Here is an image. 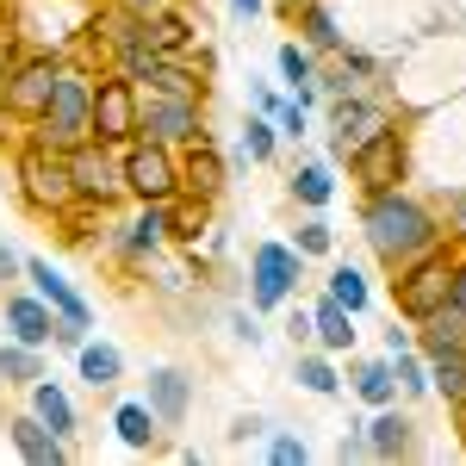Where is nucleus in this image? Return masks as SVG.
<instances>
[{
    "label": "nucleus",
    "instance_id": "cd10ccee",
    "mask_svg": "<svg viewBox=\"0 0 466 466\" xmlns=\"http://www.w3.org/2000/svg\"><path fill=\"white\" fill-rule=\"evenodd\" d=\"M292 380L305 386L311 398H336L342 392V373H336V355H323V349H299V360H292Z\"/></svg>",
    "mask_w": 466,
    "mask_h": 466
},
{
    "label": "nucleus",
    "instance_id": "2eb2a0df",
    "mask_svg": "<svg viewBox=\"0 0 466 466\" xmlns=\"http://www.w3.org/2000/svg\"><path fill=\"white\" fill-rule=\"evenodd\" d=\"M25 280H32V292L44 299V305H50V311H56V323L94 329V311H87V299H81V292H75L69 280H63V274L44 261V255H25Z\"/></svg>",
    "mask_w": 466,
    "mask_h": 466
},
{
    "label": "nucleus",
    "instance_id": "f257e3e1",
    "mask_svg": "<svg viewBox=\"0 0 466 466\" xmlns=\"http://www.w3.org/2000/svg\"><path fill=\"white\" fill-rule=\"evenodd\" d=\"M360 237H367V249L380 268H404L410 255L435 249L448 230H441V218L430 212V199H417L410 187H386V193H367V206H360Z\"/></svg>",
    "mask_w": 466,
    "mask_h": 466
},
{
    "label": "nucleus",
    "instance_id": "a19ab883",
    "mask_svg": "<svg viewBox=\"0 0 466 466\" xmlns=\"http://www.w3.org/2000/svg\"><path fill=\"white\" fill-rule=\"evenodd\" d=\"M19 137H25V125H19L13 112L0 106V156H13V149H19Z\"/></svg>",
    "mask_w": 466,
    "mask_h": 466
},
{
    "label": "nucleus",
    "instance_id": "393cba45",
    "mask_svg": "<svg viewBox=\"0 0 466 466\" xmlns=\"http://www.w3.org/2000/svg\"><path fill=\"white\" fill-rule=\"evenodd\" d=\"M349 380H355V398H360V404H373V410L398 404V373H392V355H380V360H355V367H349Z\"/></svg>",
    "mask_w": 466,
    "mask_h": 466
},
{
    "label": "nucleus",
    "instance_id": "bb28decb",
    "mask_svg": "<svg viewBox=\"0 0 466 466\" xmlns=\"http://www.w3.org/2000/svg\"><path fill=\"white\" fill-rule=\"evenodd\" d=\"M75 367H81V380H87L94 392H112V386L125 380V355H118L112 342H94V336L75 349Z\"/></svg>",
    "mask_w": 466,
    "mask_h": 466
},
{
    "label": "nucleus",
    "instance_id": "e433bc0d",
    "mask_svg": "<svg viewBox=\"0 0 466 466\" xmlns=\"http://www.w3.org/2000/svg\"><path fill=\"white\" fill-rule=\"evenodd\" d=\"M305 461H311L305 435H287V430L274 435V430H268V466H305Z\"/></svg>",
    "mask_w": 466,
    "mask_h": 466
},
{
    "label": "nucleus",
    "instance_id": "0eeeda50",
    "mask_svg": "<svg viewBox=\"0 0 466 466\" xmlns=\"http://www.w3.org/2000/svg\"><path fill=\"white\" fill-rule=\"evenodd\" d=\"M137 81H125L118 69H94V112H87V125H94V137L112 149H125L137 137Z\"/></svg>",
    "mask_w": 466,
    "mask_h": 466
},
{
    "label": "nucleus",
    "instance_id": "9d476101",
    "mask_svg": "<svg viewBox=\"0 0 466 466\" xmlns=\"http://www.w3.org/2000/svg\"><path fill=\"white\" fill-rule=\"evenodd\" d=\"M386 125H392V106L380 94H342V100H329V162H349Z\"/></svg>",
    "mask_w": 466,
    "mask_h": 466
},
{
    "label": "nucleus",
    "instance_id": "f704fd0d",
    "mask_svg": "<svg viewBox=\"0 0 466 466\" xmlns=\"http://www.w3.org/2000/svg\"><path fill=\"white\" fill-rule=\"evenodd\" d=\"M392 373H398V392L404 398H430V360L417 355V349L392 355Z\"/></svg>",
    "mask_w": 466,
    "mask_h": 466
},
{
    "label": "nucleus",
    "instance_id": "412c9836",
    "mask_svg": "<svg viewBox=\"0 0 466 466\" xmlns=\"http://www.w3.org/2000/svg\"><path fill=\"white\" fill-rule=\"evenodd\" d=\"M112 435H118L131 454H156V441H162V417L149 410L144 398H125V404L112 410Z\"/></svg>",
    "mask_w": 466,
    "mask_h": 466
},
{
    "label": "nucleus",
    "instance_id": "4468645a",
    "mask_svg": "<svg viewBox=\"0 0 466 466\" xmlns=\"http://www.w3.org/2000/svg\"><path fill=\"white\" fill-rule=\"evenodd\" d=\"M0 323H6V336L25 342V349H50V342H56V311H50L37 292L6 287V299H0Z\"/></svg>",
    "mask_w": 466,
    "mask_h": 466
},
{
    "label": "nucleus",
    "instance_id": "ea45409f",
    "mask_svg": "<svg viewBox=\"0 0 466 466\" xmlns=\"http://www.w3.org/2000/svg\"><path fill=\"white\" fill-rule=\"evenodd\" d=\"M230 336H237V342H249V349H261V336H268V329H261L255 311H230Z\"/></svg>",
    "mask_w": 466,
    "mask_h": 466
},
{
    "label": "nucleus",
    "instance_id": "39448f33",
    "mask_svg": "<svg viewBox=\"0 0 466 466\" xmlns=\"http://www.w3.org/2000/svg\"><path fill=\"white\" fill-rule=\"evenodd\" d=\"M118 162H125V199L168 206L180 193V149L156 144V137H131V144L118 149Z\"/></svg>",
    "mask_w": 466,
    "mask_h": 466
},
{
    "label": "nucleus",
    "instance_id": "3c124183",
    "mask_svg": "<svg viewBox=\"0 0 466 466\" xmlns=\"http://www.w3.org/2000/svg\"><path fill=\"white\" fill-rule=\"evenodd\" d=\"M13 56H19V44H13V32H0V81H6V69H13Z\"/></svg>",
    "mask_w": 466,
    "mask_h": 466
},
{
    "label": "nucleus",
    "instance_id": "c756f323",
    "mask_svg": "<svg viewBox=\"0 0 466 466\" xmlns=\"http://www.w3.org/2000/svg\"><path fill=\"white\" fill-rule=\"evenodd\" d=\"M25 398H32V417H37V423H50V430L69 441V435H75V404H69V392H63L56 380H37Z\"/></svg>",
    "mask_w": 466,
    "mask_h": 466
},
{
    "label": "nucleus",
    "instance_id": "7ed1b4c3",
    "mask_svg": "<svg viewBox=\"0 0 466 466\" xmlns=\"http://www.w3.org/2000/svg\"><path fill=\"white\" fill-rule=\"evenodd\" d=\"M87 112H94V69L87 63H63L56 87H50V106L25 125V137H37V144H50V149H75L94 137Z\"/></svg>",
    "mask_w": 466,
    "mask_h": 466
},
{
    "label": "nucleus",
    "instance_id": "2f4dec72",
    "mask_svg": "<svg viewBox=\"0 0 466 466\" xmlns=\"http://www.w3.org/2000/svg\"><path fill=\"white\" fill-rule=\"evenodd\" d=\"M430 392H441L448 404H461V398H466V349L430 360Z\"/></svg>",
    "mask_w": 466,
    "mask_h": 466
},
{
    "label": "nucleus",
    "instance_id": "4be33fe9",
    "mask_svg": "<svg viewBox=\"0 0 466 466\" xmlns=\"http://www.w3.org/2000/svg\"><path fill=\"white\" fill-rule=\"evenodd\" d=\"M199 237H212V199L175 193V199H168V243H180L187 255H199Z\"/></svg>",
    "mask_w": 466,
    "mask_h": 466
},
{
    "label": "nucleus",
    "instance_id": "ddd939ff",
    "mask_svg": "<svg viewBox=\"0 0 466 466\" xmlns=\"http://www.w3.org/2000/svg\"><path fill=\"white\" fill-rule=\"evenodd\" d=\"M162 249H168V206H137V218L112 224V255L125 268H149Z\"/></svg>",
    "mask_w": 466,
    "mask_h": 466
},
{
    "label": "nucleus",
    "instance_id": "37998d69",
    "mask_svg": "<svg viewBox=\"0 0 466 466\" xmlns=\"http://www.w3.org/2000/svg\"><path fill=\"white\" fill-rule=\"evenodd\" d=\"M224 6H230V19H237V25H255V19L268 13V0H224Z\"/></svg>",
    "mask_w": 466,
    "mask_h": 466
},
{
    "label": "nucleus",
    "instance_id": "c85d7f7f",
    "mask_svg": "<svg viewBox=\"0 0 466 466\" xmlns=\"http://www.w3.org/2000/svg\"><path fill=\"white\" fill-rule=\"evenodd\" d=\"M37 380H44V349H25V342H0V386H13V392H32Z\"/></svg>",
    "mask_w": 466,
    "mask_h": 466
},
{
    "label": "nucleus",
    "instance_id": "72a5a7b5",
    "mask_svg": "<svg viewBox=\"0 0 466 466\" xmlns=\"http://www.w3.org/2000/svg\"><path fill=\"white\" fill-rule=\"evenodd\" d=\"M274 149H280V125L268 112H255L249 125H243V156L249 162H274Z\"/></svg>",
    "mask_w": 466,
    "mask_h": 466
},
{
    "label": "nucleus",
    "instance_id": "f3484780",
    "mask_svg": "<svg viewBox=\"0 0 466 466\" xmlns=\"http://www.w3.org/2000/svg\"><path fill=\"white\" fill-rule=\"evenodd\" d=\"M144 44H149V50H162V56H193L199 25H193V13H187L180 0H168V6L144 13Z\"/></svg>",
    "mask_w": 466,
    "mask_h": 466
},
{
    "label": "nucleus",
    "instance_id": "c9c22d12",
    "mask_svg": "<svg viewBox=\"0 0 466 466\" xmlns=\"http://www.w3.org/2000/svg\"><path fill=\"white\" fill-rule=\"evenodd\" d=\"M292 249L305 255V261H323V255H336V230H329L323 218H305V224L292 230Z\"/></svg>",
    "mask_w": 466,
    "mask_h": 466
},
{
    "label": "nucleus",
    "instance_id": "7c9ffc66",
    "mask_svg": "<svg viewBox=\"0 0 466 466\" xmlns=\"http://www.w3.org/2000/svg\"><path fill=\"white\" fill-rule=\"evenodd\" d=\"M323 299H336L349 318H360V311H367V299H373V287H367V274H360L355 261H336V268H329V280H323Z\"/></svg>",
    "mask_w": 466,
    "mask_h": 466
},
{
    "label": "nucleus",
    "instance_id": "f8f14e48",
    "mask_svg": "<svg viewBox=\"0 0 466 466\" xmlns=\"http://www.w3.org/2000/svg\"><path fill=\"white\" fill-rule=\"evenodd\" d=\"M305 280V255L292 249V243H255L249 255V299L255 311H274V305H287L292 292Z\"/></svg>",
    "mask_w": 466,
    "mask_h": 466
},
{
    "label": "nucleus",
    "instance_id": "49530a36",
    "mask_svg": "<svg viewBox=\"0 0 466 466\" xmlns=\"http://www.w3.org/2000/svg\"><path fill=\"white\" fill-rule=\"evenodd\" d=\"M287 336L305 349V342H311V311H292V318H287Z\"/></svg>",
    "mask_w": 466,
    "mask_h": 466
},
{
    "label": "nucleus",
    "instance_id": "a878e982",
    "mask_svg": "<svg viewBox=\"0 0 466 466\" xmlns=\"http://www.w3.org/2000/svg\"><path fill=\"white\" fill-rule=\"evenodd\" d=\"M292 199H299V206H311V212H323V206L336 199V162H329V156L299 162V168H292Z\"/></svg>",
    "mask_w": 466,
    "mask_h": 466
},
{
    "label": "nucleus",
    "instance_id": "6e6d98bb",
    "mask_svg": "<svg viewBox=\"0 0 466 466\" xmlns=\"http://www.w3.org/2000/svg\"><path fill=\"white\" fill-rule=\"evenodd\" d=\"M199 6H206V0H199Z\"/></svg>",
    "mask_w": 466,
    "mask_h": 466
},
{
    "label": "nucleus",
    "instance_id": "b1692460",
    "mask_svg": "<svg viewBox=\"0 0 466 466\" xmlns=\"http://www.w3.org/2000/svg\"><path fill=\"white\" fill-rule=\"evenodd\" d=\"M292 32H299V44H311L318 56H336L349 37H342V25H336V13L323 6V0H305L299 13H292Z\"/></svg>",
    "mask_w": 466,
    "mask_h": 466
},
{
    "label": "nucleus",
    "instance_id": "8fccbe9b",
    "mask_svg": "<svg viewBox=\"0 0 466 466\" xmlns=\"http://www.w3.org/2000/svg\"><path fill=\"white\" fill-rule=\"evenodd\" d=\"M448 237H454V243H461V249H466V187H461V193H454V230H448Z\"/></svg>",
    "mask_w": 466,
    "mask_h": 466
},
{
    "label": "nucleus",
    "instance_id": "6e6552de",
    "mask_svg": "<svg viewBox=\"0 0 466 466\" xmlns=\"http://www.w3.org/2000/svg\"><path fill=\"white\" fill-rule=\"evenodd\" d=\"M349 175H355L360 199L367 193H386V187H404V175H410V131H398V118H392L380 137H367L349 156Z\"/></svg>",
    "mask_w": 466,
    "mask_h": 466
},
{
    "label": "nucleus",
    "instance_id": "864d4df0",
    "mask_svg": "<svg viewBox=\"0 0 466 466\" xmlns=\"http://www.w3.org/2000/svg\"><path fill=\"white\" fill-rule=\"evenodd\" d=\"M454 435H461V448H466V398L454 404Z\"/></svg>",
    "mask_w": 466,
    "mask_h": 466
},
{
    "label": "nucleus",
    "instance_id": "de8ad7c7",
    "mask_svg": "<svg viewBox=\"0 0 466 466\" xmlns=\"http://www.w3.org/2000/svg\"><path fill=\"white\" fill-rule=\"evenodd\" d=\"M255 112H268V118H274V112H280V94H274V87H268V81H255Z\"/></svg>",
    "mask_w": 466,
    "mask_h": 466
},
{
    "label": "nucleus",
    "instance_id": "aec40b11",
    "mask_svg": "<svg viewBox=\"0 0 466 466\" xmlns=\"http://www.w3.org/2000/svg\"><path fill=\"white\" fill-rule=\"evenodd\" d=\"M144 404L162 417V430H180V423H187V404H193V380H187L180 367H149Z\"/></svg>",
    "mask_w": 466,
    "mask_h": 466
},
{
    "label": "nucleus",
    "instance_id": "a211bd4d",
    "mask_svg": "<svg viewBox=\"0 0 466 466\" xmlns=\"http://www.w3.org/2000/svg\"><path fill=\"white\" fill-rule=\"evenodd\" d=\"M360 435H367V454H373V461H410V454H417V423H410L398 404L373 410V423Z\"/></svg>",
    "mask_w": 466,
    "mask_h": 466
},
{
    "label": "nucleus",
    "instance_id": "5fc2aeb1",
    "mask_svg": "<svg viewBox=\"0 0 466 466\" xmlns=\"http://www.w3.org/2000/svg\"><path fill=\"white\" fill-rule=\"evenodd\" d=\"M268 6H274V13H287V19H292V13H299L305 0H268Z\"/></svg>",
    "mask_w": 466,
    "mask_h": 466
},
{
    "label": "nucleus",
    "instance_id": "dca6fc26",
    "mask_svg": "<svg viewBox=\"0 0 466 466\" xmlns=\"http://www.w3.org/2000/svg\"><path fill=\"white\" fill-rule=\"evenodd\" d=\"M224 180H230V168H224V149H218L212 137H199V144L180 149V193H193V199H218Z\"/></svg>",
    "mask_w": 466,
    "mask_h": 466
},
{
    "label": "nucleus",
    "instance_id": "5701e85b",
    "mask_svg": "<svg viewBox=\"0 0 466 466\" xmlns=\"http://www.w3.org/2000/svg\"><path fill=\"white\" fill-rule=\"evenodd\" d=\"M311 349H323V355H349L355 349V318L336 299H318L311 305Z\"/></svg>",
    "mask_w": 466,
    "mask_h": 466
},
{
    "label": "nucleus",
    "instance_id": "1a4fd4ad",
    "mask_svg": "<svg viewBox=\"0 0 466 466\" xmlns=\"http://www.w3.org/2000/svg\"><path fill=\"white\" fill-rule=\"evenodd\" d=\"M137 137H156L168 149H187L206 137V100H180V94H144L137 100Z\"/></svg>",
    "mask_w": 466,
    "mask_h": 466
},
{
    "label": "nucleus",
    "instance_id": "9b49d317",
    "mask_svg": "<svg viewBox=\"0 0 466 466\" xmlns=\"http://www.w3.org/2000/svg\"><path fill=\"white\" fill-rule=\"evenodd\" d=\"M69 175H75V199H87V206H118L125 199V162H118V149L100 144V137H87V144L69 149Z\"/></svg>",
    "mask_w": 466,
    "mask_h": 466
},
{
    "label": "nucleus",
    "instance_id": "a18cd8bd",
    "mask_svg": "<svg viewBox=\"0 0 466 466\" xmlns=\"http://www.w3.org/2000/svg\"><path fill=\"white\" fill-rule=\"evenodd\" d=\"M410 342H417V323H410V329H386V355H404V349H410Z\"/></svg>",
    "mask_w": 466,
    "mask_h": 466
},
{
    "label": "nucleus",
    "instance_id": "6ab92c4d",
    "mask_svg": "<svg viewBox=\"0 0 466 466\" xmlns=\"http://www.w3.org/2000/svg\"><path fill=\"white\" fill-rule=\"evenodd\" d=\"M6 435H13L19 461H32V466H63V461H69V441H63V435L50 430V423H37L32 410L6 417Z\"/></svg>",
    "mask_w": 466,
    "mask_h": 466
},
{
    "label": "nucleus",
    "instance_id": "4c0bfd02",
    "mask_svg": "<svg viewBox=\"0 0 466 466\" xmlns=\"http://www.w3.org/2000/svg\"><path fill=\"white\" fill-rule=\"evenodd\" d=\"M274 125H280V137H292V144H299V137H305V131H311V112L299 106V100H280V112H274Z\"/></svg>",
    "mask_w": 466,
    "mask_h": 466
},
{
    "label": "nucleus",
    "instance_id": "603ef678",
    "mask_svg": "<svg viewBox=\"0 0 466 466\" xmlns=\"http://www.w3.org/2000/svg\"><path fill=\"white\" fill-rule=\"evenodd\" d=\"M118 6H131V13H156V6H168V0H118Z\"/></svg>",
    "mask_w": 466,
    "mask_h": 466
},
{
    "label": "nucleus",
    "instance_id": "09e8293b",
    "mask_svg": "<svg viewBox=\"0 0 466 466\" xmlns=\"http://www.w3.org/2000/svg\"><path fill=\"white\" fill-rule=\"evenodd\" d=\"M336 454H342V461H373V454H367V435H342Z\"/></svg>",
    "mask_w": 466,
    "mask_h": 466
},
{
    "label": "nucleus",
    "instance_id": "79ce46f5",
    "mask_svg": "<svg viewBox=\"0 0 466 466\" xmlns=\"http://www.w3.org/2000/svg\"><path fill=\"white\" fill-rule=\"evenodd\" d=\"M268 435V417H237L230 423V441H261Z\"/></svg>",
    "mask_w": 466,
    "mask_h": 466
},
{
    "label": "nucleus",
    "instance_id": "f03ea898",
    "mask_svg": "<svg viewBox=\"0 0 466 466\" xmlns=\"http://www.w3.org/2000/svg\"><path fill=\"white\" fill-rule=\"evenodd\" d=\"M13 187L19 206L32 218H63L75 206V175H69V149H50L37 137H19L13 149Z\"/></svg>",
    "mask_w": 466,
    "mask_h": 466
},
{
    "label": "nucleus",
    "instance_id": "58836bf2",
    "mask_svg": "<svg viewBox=\"0 0 466 466\" xmlns=\"http://www.w3.org/2000/svg\"><path fill=\"white\" fill-rule=\"evenodd\" d=\"M19 280H25V255H19L13 243H6V237H0V292L19 287Z\"/></svg>",
    "mask_w": 466,
    "mask_h": 466
},
{
    "label": "nucleus",
    "instance_id": "423d86ee",
    "mask_svg": "<svg viewBox=\"0 0 466 466\" xmlns=\"http://www.w3.org/2000/svg\"><path fill=\"white\" fill-rule=\"evenodd\" d=\"M63 63H69V56H56V50H19L13 69H6V81H0V106L13 112L19 125H32L37 112L50 106V87H56Z\"/></svg>",
    "mask_w": 466,
    "mask_h": 466
},
{
    "label": "nucleus",
    "instance_id": "20e7f679",
    "mask_svg": "<svg viewBox=\"0 0 466 466\" xmlns=\"http://www.w3.org/2000/svg\"><path fill=\"white\" fill-rule=\"evenodd\" d=\"M454 261L461 255L448 249V243H435V249L410 255L404 268H392V305L404 323H423L430 311L448 305V287H454Z\"/></svg>",
    "mask_w": 466,
    "mask_h": 466
},
{
    "label": "nucleus",
    "instance_id": "c03bdc74",
    "mask_svg": "<svg viewBox=\"0 0 466 466\" xmlns=\"http://www.w3.org/2000/svg\"><path fill=\"white\" fill-rule=\"evenodd\" d=\"M448 311H461V318H466V255L454 261V287H448Z\"/></svg>",
    "mask_w": 466,
    "mask_h": 466
},
{
    "label": "nucleus",
    "instance_id": "473e14b6",
    "mask_svg": "<svg viewBox=\"0 0 466 466\" xmlns=\"http://www.w3.org/2000/svg\"><path fill=\"white\" fill-rule=\"evenodd\" d=\"M274 63H280V81H287L292 94L318 81V50H311V44H280V56H274Z\"/></svg>",
    "mask_w": 466,
    "mask_h": 466
}]
</instances>
